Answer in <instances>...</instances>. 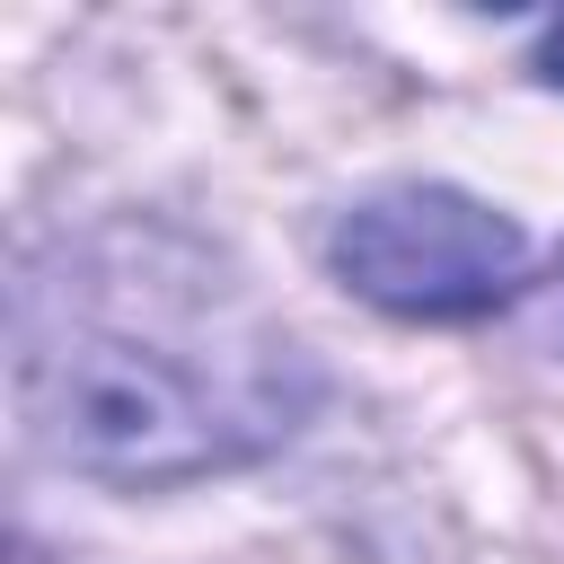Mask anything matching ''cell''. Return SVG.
<instances>
[{
    "label": "cell",
    "instance_id": "1",
    "mask_svg": "<svg viewBox=\"0 0 564 564\" xmlns=\"http://www.w3.org/2000/svg\"><path fill=\"white\" fill-rule=\"evenodd\" d=\"M18 405L62 467L176 485L291 441L317 370L185 256L62 247V282L26 273L18 291Z\"/></svg>",
    "mask_w": 564,
    "mask_h": 564
},
{
    "label": "cell",
    "instance_id": "2",
    "mask_svg": "<svg viewBox=\"0 0 564 564\" xmlns=\"http://www.w3.org/2000/svg\"><path fill=\"white\" fill-rule=\"evenodd\" d=\"M326 264L344 273V291H361L388 317H485L529 291L520 229L494 203L458 185H423V176L344 203L326 229Z\"/></svg>",
    "mask_w": 564,
    "mask_h": 564
},
{
    "label": "cell",
    "instance_id": "3",
    "mask_svg": "<svg viewBox=\"0 0 564 564\" xmlns=\"http://www.w3.org/2000/svg\"><path fill=\"white\" fill-rule=\"evenodd\" d=\"M520 317H529V335H538L546 352H564V256L546 264V282L520 291Z\"/></svg>",
    "mask_w": 564,
    "mask_h": 564
},
{
    "label": "cell",
    "instance_id": "4",
    "mask_svg": "<svg viewBox=\"0 0 564 564\" xmlns=\"http://www.w3.org/2000/svg\"><path fill=\"white\" fill-rule=\"evenodd\" d=\"M538 79H546V88H564V18L538 35Z\"/></svg>",
    "mask_w": 564,
    "mask_h": 564
}]
</instances>
